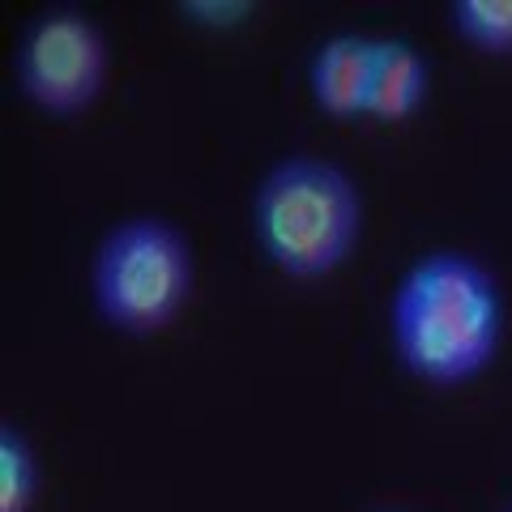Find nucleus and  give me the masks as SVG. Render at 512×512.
<instances>
[{
	"label": "nucleus",
	"instance_id": "7",
	"mask_svg": "<svg viewBox=\"0 0 512 512\" xmlns=\"http://www.w3.org/2000/svg\"><path fill=\"white\" fill-rule=\"evenodd\" d=\"M448 30L487 60H512V0H453Z\"/></svg>",
	"mask_w": 512,
	"mask_h": 512
},
{
	"label": "nucleus",
	"instance_id": "5",
	"mask_svg": "<svg viewBox=\"0 0 512 512\" xmlns=\"http://www.w3.org/2000/svg\"><path fill=\"white\" fill-rule=\"evenodd\" d=\"M372 35H329L316 43L308 60V94L320 116L350 124L367 116V86H372Z\"/></svg>",
	"mask_w": 512,
	"mask_h": 512
},
{
	"label": "nucleus",
	"instance_id": "9",
	"mask_svg": "<svg viewBox=\"0 0 512 512\" xmlns=\"http://www.w3.org/2000/svg\"><path fill=\"white\" fill-rule=\"evenodd\" d=\"M252 5L248 0H188L184 5V22L192 26H205V30H231V26H244L252 18Z\"/></svg>",
	"mask_w": 512,
	"mask_h": 512
},
{
	"label": "nucleus",
	"instance_id": "10",
	"mask_svg": "<svg viewBox=\"0 0 512 512\" xmlns=\"http://www.w3.org/2000/svg\"><path fill=\"white\" fill-rule=\"evenodd\" d=\"M508 512H512V504H508Z\"/></svg>",
	"mask_w": 512,
	"mask_h": 512
},
{
	"label": "nucleus",
	"instance_id": "6",
	"mask_svg": "<svg viewBox=\"0 0 512 512\" xmlns=\"http://www.w3.org/2000/svg\"><path fill=\"white\" fill-rule=\"evenodd\" d=\"M431 94V64L410 39L384 35L372 56V86H367V116L372 124H406L423 111Z\"/></svg>",
	"mask_w": 512,
	"mask_h": 512
},
{
	"label": "nucleus",
	"instance_id": "3",
	"mask_svg": "<svg viewBox=\"0 0 512 512\" xmlns=\"http://www.w3.org/2000/svg\"><path fill=\"white\" fill-rule=\"evenodd\" d=\"M197 291V252L171 218L133 214L103 231L90 256L94 316L124 338H158Z\"/></svg>",
	"mask_w": 512,
	"mask_h": 512
},
{
	"label": "nucleus",
	"instance_id": "1",
	"mask_svg": "<svg viewBox=\"0 0 512 512\" xmlns=\"http://www.w3.org/2000/svg\"><path fill=\"white\" fill-rule=\"evenodd\" d=\"M504 286L487 261L431 248L402 269L389 295V346L397 367L431 389H461L500 359Z\"/></svg>",
	"mask_w": 512,
	"mask_h": 512
},
{
	"label": "nucleus",
	"instance_id": "2",
	"mask_svg": "<svg viewBox=\"0 0 512 512\" xmlns=\"http://www.w3.org/2000/svg\"><path fill=\"white\" fill-rule=\"evenodd\" d=\"M248 235L282 278H333L363 239V192L355 175L329 158L286 154L252 188Z\"/></svg>",
	"mask_w": 512,
	"mask_h": 512
},
{
	"label": "nucleus",
	"instance_id": "4",
	"mask_svg": "<svg viewBox=\"0 0 512 512\" xmlns=\"http://www.w3.org/2000/svg\"><path fill=\"white\" fill-rule=\"evenodd\" d=\"M111 52L82 9H47L30 18L13 47V82L22 99L52 120H73L103 99Z\"/></svg>",
	"mask_w": 512,
	"mask_h": 512
},
{
	"label": "nucleus",
	"instance_id": "8",
	"mask_svg": "<svg viewBox=\"0 0 512 512\" xmlns=\"http://www.w3.org/2000/svg\"><path fill=\"white\" fill-rule=\"evenodd\" d=\"M43 491L39 453L18 423H0V512H35Z\"/></svg>",
	"mask_w": 512,
	"mask_h": 512
}]
</instances>
